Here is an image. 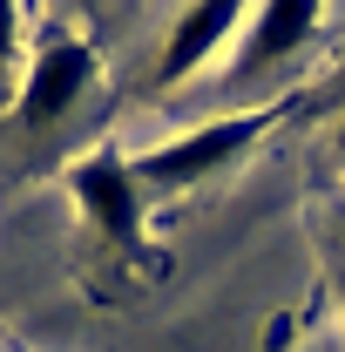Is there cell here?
<instances>
[{
    "label": "cell",
    "instance_id": "5b68a950",
    "mask_svg": "<svg viewBox=\"0 0 345 352\" xmlns=\"http://www.w3.org/2000/svg\"><path fill=\"white\" fill-rule=\"evenodd\" d=\"M318 14H325V0H258L251 21H244V34H237L230 75L251 82L264 68H278L285 54H298V47L311 41V28H318Z\"/></svg>",
    "mask_w": 345,
    "mask_h": 352
},
{
    "label": "cell",
    "instance_id": "277c9868",
    "mask_svg": "<svg viewBox=\"0 0 345 352\" xmlns=\"http://www.w3.org/2000/svg\"><path fill=\"white\" fill-rule=\"evenodd\" d=\"M251 7L258 0H190L183 14H176V28H170V41H163V61H156V82L176 88V82H190L197 68H210L223 47L244 34V21H251Z\"/></svg>",
    "mask_w": 345,
    "mask_h": 352
},
{
    "label": "cell",
    "instance_id": "7a4b0ae2",
    "mask_svg": "<svg viewBox=\"0 0 345 352\" xmlns=\"http://www.w3.org/2000/svg\"><path fill=\"white\" fill-rule=\"evenodd\" d=\"M68 197H75V210H82L115 251H142V210H149V197H142V176L122 149H95L82 156L75 170H68Z\"/></svg>",
    "mask_w": 345,
    "mask_h": 352
},
{
    "label": "cell",
    "instance_id": "6da1fadb",
    "mask_svg": "<svg viewBox=\"0 0 345 352\" xmlns=\"http://www.w3.org/2000/svg\"><path fill=\"white\" fill-rule=\"evenodd\" d=\"M278 116H285V102H264V109H244V116L197 122L190 135H170V142H156L149 156H135V176H142V190H197V183H210L223 163H237Z\"/></svg>",
    "mask_w": 345,
    "mask_h": 352
},
{
    "label": "cell",
    "instance_id": "8992f818",
    "mask_svg": "<svg viewBox=\"0 0 345 352\" xmlns=\"http://www.w3.org/2000/svg\"><path fill=\"white\" fill-rule=\"evenodd\" d=\"M21 0H0V109L21 95Z\"/></svg>",
    "mask_w": 345,
    "mask_h": 352
},
{
    "label": "cell",
    "instance_id": "52a82bcc",
    "mask_svg": "<svg viewBox=\"0 0 345 352\" xmlns=\"http://www.w3.org/2000/svg\"><path fill=\"white\" fill-rule=\"evenodd\" d=\"M339 149H345V129H339Z\"/></svg>",
    "mask_w": 345,
    "mask_h": 352
},
{
    "label": "cell",
    "instance_id": "3957f363",
    "mask_svg": "<svg viewBox=\"0 0 345 352\" xmlns=\"http://www.w3.org/2000/svg\"><path fill=\"white\" fill-rule=\"evenodd\" d=\"M88 82H95V54H88V41L54 34V41H41V47H34V61L21 68L14 116H21L27 129H47V122H61V116L82 102Z\"/></svg>",
    "mask_w": 345,
    "mask_h": 352
}]
</instances>
